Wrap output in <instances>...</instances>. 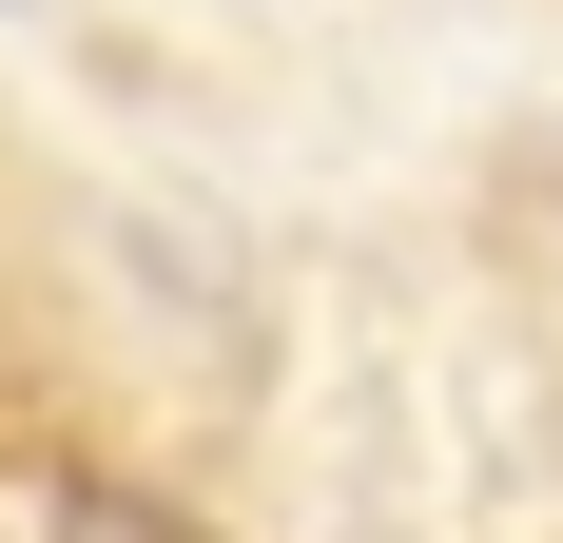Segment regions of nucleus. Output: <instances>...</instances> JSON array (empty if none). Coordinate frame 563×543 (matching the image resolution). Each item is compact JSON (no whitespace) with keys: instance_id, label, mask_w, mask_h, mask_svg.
<instances>
[{"instance_id":"nucleus-1","label":"nucleus","mask_w":563,"mask_h":543,"mask_svg":"<svg viewBox=\"0 0 563 543\" xmlns=\"http://www.w3.org/2000/svg\"><path fill=\"white\" fill-rule=\"evenodd\" d=\"M78 543H195L175 505H136V486H78Z\"/></svg>"}]
</instances>
